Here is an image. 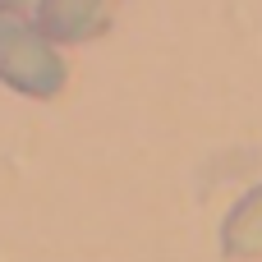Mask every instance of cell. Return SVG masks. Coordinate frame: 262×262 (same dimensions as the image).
Instances as JSON below:
<instances>
[{"mask_svg": "<svg viewBox=\"0 0 262 262\" xmlns=\"http://www.w3.org/2000/svg\"><path fill=\"white\" fill-rule=\"evenodd\" d=\"M64 78H69V64L55 51V41L41 37L37 23L0 14V83L14 88L18 97L51 101L64 88Z\"/></svg>", "mask_w": 262, "mask_h": 262, "instance_id": "cell-1", "label": "cell"}, {"mask_svg": "<svg viewBox=\"0 0 262 262\" xmlns=\"http://www.w3.org/2000/svg\"><path fill=\"white\" fill-rule=\"evenodd\" d=\"M115 0H37L32 23L41 37L60 41V46H78L106 32Z\"/></svg>", "mask_w": 262, "mask_h": 262, "instance_id": "cell-2", "label": "cell"}, {"mask_svg": "<svg viewBox=\"0 0 262 262\" xmlns=\"http://www.w3.org/2000/svg\"><path fill=\"white\" fill-rule=\"evenodd\" d=\"M221 253L235 262L262 258V184H253L221 221Z\"/></svg>", "mask_w": 262, "mask_h": 262, "instance_id": "cell-3", "label": "cell"}, {"mask_svg": "<svg viewBox=\"0 0 262 262\" xmlns=\"http://www.w3.org/2000/svg\"><path fill=\"white\" fill-rule=\"evenodd\" d=\"M23 5H28V0H0V14H18Z\"/></svg>", "mask_w": 262, "mask_h": 262, "instance_id": "cell-4", "label": "cell"}]
</instances>
